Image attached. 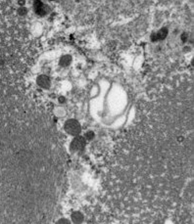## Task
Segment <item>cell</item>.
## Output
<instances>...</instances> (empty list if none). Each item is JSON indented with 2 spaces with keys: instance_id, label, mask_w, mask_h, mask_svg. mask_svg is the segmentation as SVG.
Segmentation results:
<instances>
[{
  "instance_id": "6da1fadb",
  "label": "cell",
  "mask_w": 194,
  "mask_h": 224,
  "mask_svg": "<svg viewBox=\"0 0 194 224\" xmlns=\"http://www.w3.org/2000/svg\"><path fill=\"white\" fill-rule=\"evenodd\" d=\"M67 130L69 132H71L72 134H75L80 131V126L74 120H70V121L67 124Z\"/></svg>"
}]
</instances>
